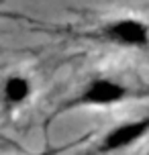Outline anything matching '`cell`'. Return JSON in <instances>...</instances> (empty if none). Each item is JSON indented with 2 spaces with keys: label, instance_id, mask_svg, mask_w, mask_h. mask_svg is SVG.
<instances>
[{
  "label": "cell",
  "instance_id": "1",
  "mask_svg": "<svg viewBox=\"0 0 149 155\" xmlns=\"http://www.w3.org/2000/svg\"><path fill=\"white\" fill-rule=\"evenodd\" d=\"M139 100H149V84L133 82L118 74L100 71L88 76L68 98H63L47 116L45 124L78 110H108Z\"/></svg>",
  "mask_w": 149,
  "mask_h": 155
},
{
  "label": "cell",
  "instance_id": "2",
  "mask_svg": "<svg viewBox=\"0 0 149 155\" xmlns=\"http://www.w3.org/2000/svg\"><path fill=\"white\" fill-rule=\"evenodd\" d=\"M82 37L106 47L123 51H147L149 49V21L139 15H117L102 18L100 23L82 33Z\"/></svg>",
  "mask_w": 149,
  "mask_h": 155
},
{
  "label": "cell",
  "instance_id": "3",
  "mask_svg": "<svg viewBox=\"0 0 149 155\" xmlns=\"http://www.w3.org/2000/svg\"><path fill=\"white\" fill-rule=\"evenodd\" d=\"M149 137V114H141L135 118L118 120L106 131L92 137L90 143V155H118L129 149L137 147L143 139Z\"/></svg>",
  "mask_w": 149,
  "mask_h": 155
},
{
  "label": "cell",
  "instance_id": "4",
  "mask_svg": "<svg viewBox=\"0 0 149 155\" xmlns=\"http://www.w3.org/2000/svg\"><path fill=\"white\" fill-rule=\"evenodd\" d=\"M37 94V84L31 74L23 70L6 71L0 78V110L6 114H16L33 102Z\"/></svg>",
  "mask_w": 149,
  "mask_h": 155
},
{
  "label": "cell",
  "instance_id": "5",
  "mask_svg": "<svg viewBox=\"0 0 149 155\" xmlns=\"http://www.w3.org/2000/svg\"><path fill=\"white\" fill-rule=\"evenodd\" d=\"M92 137H94V133H86V135H82V137H78V139L63 143V145H47V147L43 149V151H39L37 155H61V153H65V151H70V149L82 145V143H88Z\"/></svg>",
  "mask_w": 149,
  "mask_h": 155
},
{
  "label": "cell",
  "instance_id": "6",
  "mask_svg": "<svg viewBox=\"0 0 149 155\" xmlns=\"http://www.w3.org/2000/svg\"><path fill=\"white\" fill-rule=\"evenodd\" d=\"M4 2H6V0H0V16H6V12L2 10V4H4Z\"/></svg>",
  "mask_w": 149,
  "mask_h": 155
}]
</instances>
